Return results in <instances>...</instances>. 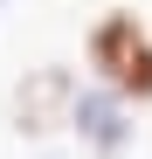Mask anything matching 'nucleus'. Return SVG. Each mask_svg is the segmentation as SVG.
Listing matches in <instances>:
<instances>
[{
	"label": "nucleus",
	"mask_w": 152,
	"mask_h": 159,
	"mask_svg": "<svg viewBox=\"0 0 152 159\" xmlns=\"http://www.w3.org/2000/svg\"><path fill=\"white\" fill-rule=\"evenodd\" d=\"M83 56L97 69V83L124 104H152V35L138 28V14H104L83 42Z\"/></svg>",
	"instance_id": "nucleus-1"
},
{
	"label": "nucleus",
	"mask_w": 152,
	"mask_h": 159,
	"mask_svg": "<svg viewBox=\"0 0 152 159\" xmlns=\"http://www.w3.org/2000/svg\"><path fill=\"white\" fill-rule=\"evenodd\" d=\"M69 111H76V76L69 69H28L14 83V131L21 139H48L56 125H69Z\"/></svg>",
	"instance_id": "nucleus-2"
},
{
	"label": "nucleus",
	"mask_w": 152,
	"mask_h": 159,
	"mask_svg": "<svg viewBox=\"0 0 152 159\" xmlns=\"http://www.w3.org/2000/svg\"><path fill=\"white\" fill-rule=\"evenodd\" d=\"M69 125H76V139H83V152H90V159H118L124 145H132V104L111 97L104 83H97V90H76Z\"/></svg>",
	"instance_id": "nucleus-3"
}]
</instances>
